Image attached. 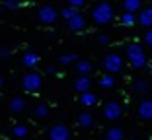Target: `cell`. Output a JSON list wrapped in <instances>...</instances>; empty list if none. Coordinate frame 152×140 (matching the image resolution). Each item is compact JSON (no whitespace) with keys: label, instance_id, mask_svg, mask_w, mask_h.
<instances>
[{"label":"cell","instance_id":"cell-20","mask_svg":"<svg viewBox=\"0 0 152 140\" xmlns=\"http://www.w3.org/2000/svg\"><path fill=\"white\" fill-rule=\"evenodd\" d=\"M76 70L80 74H90L92 72V62L90 60H78L76 62Z\"/></svg>","mask_w":152,"mask_h":140},{"label":"cell","instance_id":"cell-28","mask_svg":"<svg viewBox=\"0 0 152 140\" xmlns=\"http://www.w3.org/2000/svg\"><path fill=\"white\" fill-rule=\"evenodd\" d=\"M86 4V0H68V6H74V8H82Z\"/></svg>","mask_w":152,"mask_h":140},{"label":"cell","instance_id":"cell-22","mask_svg":"<svg viewBox=\"0 0 152 140\" xmlns=\"http://www.w3.org/2000/svg\"><path fill=\"white\" fill-rule=\"evenodd\" d=\"M61 14H63V18L68 22L70 18H74L76 14H78V8H74V6H66V8H63V12H61Z\"/></svg>","mask_w":152,"mask_h":140},{"label":"cell","instance_id":"cell-21","mask_svg":"<svg viewBox=\"0 0 152 140\" xmlns=\"http://www.w3.org/2000/svg\"><path fill=\"white\" fill-rule=\"evenodd\" d=\"M133 90L137 91V94H146V91H148V84H146V80H134Z\"/></svg>","mask_w":152,"mask_h":140},{"label":"cell","instance_id":"cell-14","mask_svg":"<svg viewBox=\"0 0 152 140\" xmlns=\"http://www.w3.org/2000/svg\"><path fill=\"white\" fill-rule=\"evenodd\" d=\"M80 103L82 105H86V107H92V105H96L98 103V95L96 94H92V91H84L82 94V97H80Z\"/></svg>","mask_w":152,"mask_h":140},{"label":"cell","instance_id":"cell-29","mask_svg":"<svg viewBox=\"0 0 152 140\" xmlns=\"http://www.w3.org/2000/svg\"><path fill=\"white\" fill-rule=\"evenodd\" d=\"M98 41L102 43V45H107V43H109V35H105V33H102V35L98 37Z\"/></svg>","mask_w":152,"mask_h":140},{"label":"cell","instance_id":"cell-26","mask_svg":"<svg viewBox=\"0 0 152 140\" xmlns=\"http://www.w3.org/2000/svg\"><path fill=\"white\" fill-rule=\"evenodd\" d=\"M144 43L152 47V27H148V29H146V33H144Z\"/></svg>","mask_w":152,"mask_h":140},{"label":"cell","instance_id":"cell-19","mask_svg":"<svg viewBox=\"0 0 152 140\" xmlns=\"http://www.w3.org/2000/svg\"><path fill=\"white\" fill-rule=\"evenodd\" d=\"M23 107H26V103H23L22 97H14L10 101V111L12 113H20V111H23Z\"/></svg>","mask_w":152,"mask_h":140},{"label":"cell","instance_id":"cell-3","mask_svg":"<svg viewBox=\"0 0 152 140\" xmlns=\"http://www.w3.org/2000/svg\"><path fill=\"white\" fill-rule=\"evenodd\" d=\"M123 64H125V60L117 53H109V54H105V59H103V68H105V72H109V74L121 72V70H123Z\"/></svg>","mask_w":152,"mask_h":140},{"label":"cell","instance_id":"cell-13","mask_svg":"<svg viewBox=\"0 0 152 140\" xmlns=\"http://www.w3.org/2000/svg\"><path fill=\"white\" fill-rule=\"evenodd\" d=\"M123 8L125 12H140L142 10V0H123Z\"/></svg>","mask_w":152,"mask_h":140},{"label":"cell","instance_id":"cell-2","mask_svg":"<svg viewBox=\"0 0 152 140\" xmlns=\"http://www.w3.org/2000/svg\"><path fill=\"white\" fill-rule=\"evenodd\" d=\"M113 18H115V12H113V6L109 4V2H99V4H96L94 10H92V20H94L96 23H99V25L109 23Z\"/></svg>","mask_w":152,"mask_h":140},{"label":"cell","instance_id":"cell-1","mask_svg":"<svg viewBox=\"0 0 152 140\" xmlns=\"http://www.w3.org/2000/svg\"><path fill=\"white\" fill-rule=\"evenodd\" d=\"M127 53V59H129L131 66L134 68V70H142L144 66H146V53H144V49L139 45V43H129L125 49Z\"/></svg>","mask_w":152,"mask_h":140},{"label":"cell","instance_id":"cell-24","mask_svg":"<svg viewBox=\"0 0 152 140\" xmlns=\"http://www.w3.org/2000/svg\"><path fill=\"white\" fill-rule=\"evenodd\" d=\"M61 64H72V62H76V54L74 53H68V54H63L61 57Z\"/></svg>","mask_w":152,"mask_h":140},{"label":"cell","instance_id":"cell-8","mask_svg":"<svg viewBox=\"0 0 152 140\" xmlns=\"http://www.w3.org/2000/svg\"><path fill=\"white\" fill-rule=\"evenodd\" d=\"M139 117L144 119V121L152 119V99H142L139 103Z\"/></svg>","mask_w":152,"mask_h":140},{"label":"cell","instance_id":"cell-9","mask_svg":"<svg viewBox=\"0 0 152 140\" xmlns=\"http://www.w3.org/2000/svg\"><path fill=\"white\" fill-rule=\"evenodd\" d=\"M139 23L142 27H152V6L142 8L139 12Z\"/></svg>","mask_w":152,"mask_h":140},{"label":"cell","instance_id":"cell-27","mask_svg":"<svg viewBox=\"0 0 152 140\" xmlns=\"http://www.w3.org/2000/svg\"><path fill=\"white\" fill-rule=\"evenodd\" d=\"M18 2L16 0H4V8H8V10H14V8H18Z\"/></svg>","mask_w":152,"mask_h":140},{"label":"cell","instance_id":"cell-17","mask_svg":"<svg viewBox=\"0 0 152 140\" xmlns=\"http://www.w3.org/2000/svg\"><path fill=\"white\" fill-rule=\"evenodd\" d=\"M99 86L102 88H105V90H109V88H113L115 86V78H113V74H103L102 78H99Z\"/></svg>","mask_w":152,"mask_h":140},{"label":"cell","instance_id":"cell-11","mask_svg":"<svg viewBox=\"0 0 152 140\" xmlns=\"http://www.w3.org/2000/svg\"><path fill=\"white\" fill-rule=\"evenodd\" d=\"M84 25H86V20L82 14H76L74 18L68 20V27H70L72 31H80V29H84Z\"/></svg>","mask_w":152,"mask_h":140},{"label":"cell","instance_id":"cell-23","mask_svg":"<svg viewBox=\"0 0 152 140\" xmlns=\"http://www.w3.org/2000/svg\"><path fill=\"white\" fill-rule=\"evenodd\" d=\"M47 115H49V107H47V105H39V107L35 109V117L37 119H45Z\"/></svg>","mask_w":152,"mask_h":140},{"label":"cell","instance_id":"cell-5","mask_svg":"<svg viewBox=\"0 0 152 140\" xmlns=\"http://www.w3.org/2000/svg\"><path fill=\"white\" fill-rule=\"evenodd\" d=\"M22 86L26 88L27 91H37L41 88V76H39V74H35V72L26 74V76L22 78Z\"/></svg>","mask_w":152,"mask_h":140},{"label":"cell","instance_id":"cell-7","mask_svg":"<svg viewBox=\"0 0 152 140\" xmlns=\"http://www.w3.org/2000/svg\"><path fill=\"white\" fill-rule=\"evenodd\" d=\"M49 136H51V140H68L70 132H68V128L64 127V125H55V127L51 128Z\"/></svg>","mask_w":152,"mask_h":140},{"label":"cell","instance_id":"cell-15","mask_svg":"<svg viewBox=\"0 0 152 140\" xmlns=\"http://www.w3.org/2000/svg\"><path fill=\"white\" fill-rule=\"evenodd\" d=\"M78 125H80L82 128H92V127H94V117H92V113L78 115Z\"/></svg>","mask_w":152,"mask_h":140},{"label":"cell","instance_id":"cell-18","mask_svg":"<svg viewBox=\"0 0 152 140\" xmlns=\"http://www.w3.org/2000/svg\"><path fill=\"white\" fill-rule=\"evenodd\" d=\"M37 62H39V57H37L35 53H26L23 54V64H26L27 68L37 66Z\"/></svg>","mask_w":152,"mask_h":140},{"label":"cell","instance_id":"cell-10","mask_svg":"<svg viewBox=\"0 0 152 140\" xmlns=\"http://www.w3.org/2000/svg\"><path fill=\"white\" fill-rule=\"evenodd\" d=\"M74 88H76V91H80V94L88 91L90 88H92V80L88 78V74H80V78L74 82Z\"/></svg>","mask_w":152,"mask_h":140},{"label":"cell","instance_id":"cell-6","mask_svg":"<svg viewBox=\"0 0 152 140\" xmlns=\"http://www.w3.org/2000/svg\"><path fill=\"white\" fill-rule=\"evenodd\" d=\"M37 16H39V22L41 23H53L55 20H57V10H55L53 6H49V4H47V6H41Z\"/></svg>","mask_w":152,"mask_h":140},{"label":"cell","instance_id":"cell-16","mask_svg":"<svg viewBox=\"0 0 152 140\" xmlns=\"http://www.w3.org/2000/svg\"><path fill=\"white\" fill-rule=\"evenodd\" d=\"M137 22H139V18L134 16V12H125L123 16H121V25L131 27V25H134Z\"/></svg>","mask_w":152,"mask_h":140},{"label":"cell","instance_id":"cell-4","mask_svg":"<svg viewBox=\"0 0 152 140\" xmlns=\"http://www.w3.org/2000/svg\"><path fill=\"white\" fill-rule=\"evenodd\" d=\"M123 115V107L117 101H107L103 105V117L109 119V121H117V119Z\"/></svg>","mask_w":152,"mask_h":140},{"label":"cell","instance_id":"cell-25","mask_svg":"<svg viewBox=\"0 0 152 140\" xmlns=\"http://www.w3.org/2000/svg\"><path fill=\"white\" fill-rule=\"evenodd\" d=\"M14 136H18V138H23V136H27V128L23 127V125L14 127Z\"/></svg>","mask_w":152,"mask_h":140},{"label":"cell","instance_id":"cell-12","mask_svg":"<svg viewBox=\"0 0 152 140\" xmlns=\"http://www.w3.org/2000/svg\"><path fill=\"white\" fill-rule=\"evenodd\" d=\"M123 138H125V132L119 127H111L105 131V140H123Z\"/></svg>","mask_w":152,"mask_h":140}]
</instances>
